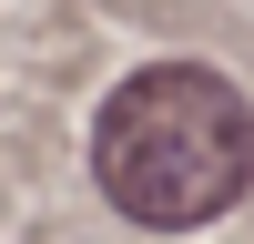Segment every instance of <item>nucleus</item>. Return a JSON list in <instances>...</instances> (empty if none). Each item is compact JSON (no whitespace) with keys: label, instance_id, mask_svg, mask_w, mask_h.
Wrapping results in <instances>:
<instances>
[{"label":"nucleus","instance_id":"1","mask_svg":"<svg viewBox=\"0 0 254 244\" xmlns=\"http://www.w3.org/2000/svg\"><path fill=\"white\" fill-rule=\"evenodd\" d=\"M92 183L153 234H193L254 183V112L203 61L132 71L92 122Z\"/></svg>","mask_w":254,"mask_h":244}]
</instances>
